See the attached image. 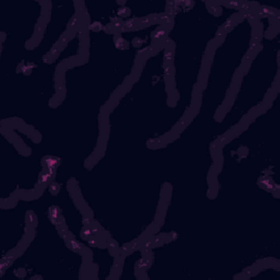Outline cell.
<instances>
[{
  "mask_svg": "<svg viewBox=\"0 0 280 280\" xmlns=\"http://www.w3.org/2000/svg\"><path fill=\"white\" fill-rule=\"evenodd\" d=\"M118 13H119V17L127 18V17L129 15V13H130V10L128 9V8H121V9H119V11H118Z\"/></svg>",
  "mask_w": 280,
  "mask_h": 280,
  "instance_id": "9",
  "label": "cell"
},
{
  "mask_svg": "<svg viewBox=\"0 0 280 280\" xmlns=\"http://www.w3.org/2000/svg\"><path fill=\"white\" fill-rule=\"evenodd\" d=\"M5 38H6V34L1 33V42H3V41H5Z\"/></svg>",
  "mask_w": 280,
  "mask_h": 280,
  "instance_id": "13",
  "label": "cell"
},
{
  "mask_svg": "<svg viewBox=\"0 0 280 280\" xmlns=\"http://www.w3.org/2000/svg\"><path fill=\"white\" fill-rule=\"evenodd\" d=\"M247 152H248V149L247 148H244V147H241L240 149L238 150V154L240 155L241 158H244L245 155L247 154Z\"/></svg>",
  "mask_w": 280,
  "mask_h": 280,
  "instance_id": "10",
  "label": "cell"
},
{
  "mask_svg": "<svg viewBox=\"0 0 280 280\" xmlns=\"http://www.w3.org/2000/svg\"><path fill=\"white\" fill-rule=\"evenodd\" d=\"M49 218H51V222L54 223V224L60 222V221L63 220L60 209H59L57 206H51V207L49 208Z\"/></svg>",
  "mask_w": 280,
  "mask_h": 280,
  "instance_id": "4",
  "label": "cell"
},
{
  "mask_svg": "<svg viewBox=\"0 0 280 280\" xmlns=\"http://www.w3.org/2000/svg\"><path fill=\"white\" fill-rule=\"evenodd\" d=\"M121 35L122 34H116V35H114V42H115V44H116V47L119 49L128 48V46H129L128 45V42L125 41Z\"/></svg>",
  "mask_w": 280,
  "mask_h": 280,
  "instance_id": "6",
  "label": "cell"
},
{
  "mask_svg": "<svg viewBox=\"0 0 280 280\" xmlns=\"http://www.w3.org/2000/svg\"><path fill=\"white\" fill-rule=\"evenodd\" d=\"M141 43H142V41L140 39V37H136V38H134V41H133V45L135 46V47H138V46H140Z\"/></svg>",
  "mask_w": 280,
  "mask_h": 280,
  "instance_id": "11",
  "label": "cell"
},
{
  "mask_svg": "<svg viewBox=\"0 0 280 280\" xmlns=\"http://www.w3.org/2000/svg\"><path fill=\"white\" fill-rule=\"evenodd\" d=\"M206 6L208 8V11L211 14H214V17H219L222 13V9H221L220 2H206Z\"/></svg>",
  "mask_w": 280,
  "mask_h": 280,
  "instance_id": "5",
  "label": "cell"
},
{
  "mask_svg": "<svg viewBox=\"0 0 280 280\" xmlns=\"http://www.w3.org/2000/svg\"><path fill=\"white\" fill-rule=\"evenodd\" d=\"M49 190H51V193L53 194V195H57V194L59 193V190H60V185L58 183L51 182V183L49 184Z\"/></svg>",
  "mask_w": 280,
  "mask_h": 280,
  "instance_id": "7",
  "label": "cell"
},
{
  "mask_svg": "<svg viewBox=\"0 0 280 280\" xmlns=\"http://www.w3.org/2000/svg\"><path fill=\"white\" fill-rule=\"evenodd\" d=\"M103 29H104V26L100 22H94V23L90 24V30L93 31V32H99V31L103 30Z\"/></svg>",
  "mask_w": 280,
  "mask_h": 280,
  "instance_id": "8",
  "label": "cell"
},
{
  "mask_svg": "<svg viewBox=\"0 0 280 280\" xmlns=\"http://www.w3.org/2000/svg\"><path fill=\"white\" fill-rule=\"evenodd\" d=\"M19 199H20V197H19L18 190H15L14 193H12L11 195H10L9 198L3 199L2 202H1V207L2 208H13L17 204H18Z\"/></svg>",
  "mask_w": 280,
  "mask_h": 280,
  "instance_id": "2",
  "label": "cell"
},
{
  "mask_svg": "<svg viewBox=\"0 0 280 280\" xmlns=\"http://www.w3.org/2000/svg\"><path fill=\"white\" fill-rule=\"evenodd\" d=\"M169 139L166 136H163V137H160L157 139H151L150 141H148V147L151 148V149H160V148L165 147L168 143H169Z\"/></svg>",
  "mask_w": 280,
  "mask_h": 280,
  "instance_id": "1",
  "label": "cell"
},
{
  "mask_svg": "<svg viewBox=\"0 0 280 280\" xmlns=\"http://www.w3.org/2000/svg\"><path fill=\"white\" fill-rule=\"evenodd\" d=\"M17 271H18V272H17V275H18L19 277H23V276H24V274H25L23 269H19V270H17Z\"/></svg>",
  "mask_w": 280,
  "mask_h": 280,
  "instance_id": "12",
  "label": "cell"
},
{
  "mask_svg": "<svg viewBox=\"0 0 280 280\" xmlns=\"http://www.w3.org/2000/svg\"><path fill=\"white\" fill-rule=\"evenodd\" d=\"M25 222H26V229L25 230H36V214H34L32 210L27 211L26 214H25Z\"/></svg>",
  "mask_w": 280,
  "mask_h": 280,
  "instance_id": "3",
  "label": "cell"
}]
</instances>
